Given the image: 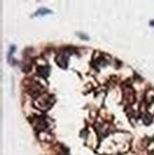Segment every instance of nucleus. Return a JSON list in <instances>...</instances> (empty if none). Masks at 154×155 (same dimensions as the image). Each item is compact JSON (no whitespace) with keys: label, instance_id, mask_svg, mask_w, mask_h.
I'll list each match as a JSON object with an SVG mask.
<instances>
[{"label":"nucleus","instance_id":"1","mask_svg":"<svg viewBox=\"0 0 154 155\" xmlns=\"http://www.w3.org/2000/svg\"><path fill=\"white\" fill-rule=\"evenodd\" d=\"M50 10H47V9L43 8V9H39V10L37 11V14L36 15H45V14H50Z\"/></svg>","mask_w":154,"mask_h":155},{"label":"nucleus","instance_id":"2","mask_svg":"<svg viewBox=\"0 0 154 155\" xmlns=\"http://www.w3.org/2000/svg\"><path fill=\"white\" fill-rule=\"evenodd\" d=\"M143 122L145 125H149L152 122V117L149 114H145L144 116V119H143Z\"/></svg>","mask_w":154,"mask_h":155},{"label":"nucleus","instance_id":"3","mask_svg":"<svg viewBox=\"0 0 154 155\" xmlns=\"http://www.w3.org/2000/svg\"><path fill=\"white\" fill-rule=\"evenodd\" d=\"M16 49V47L14 45V46H11V48H10V53H9V55H8V62L9 63H11V59H12V54L14 53V50Z\"/></svg>","mask_w":154,"mask_h":155}]
</instances>
